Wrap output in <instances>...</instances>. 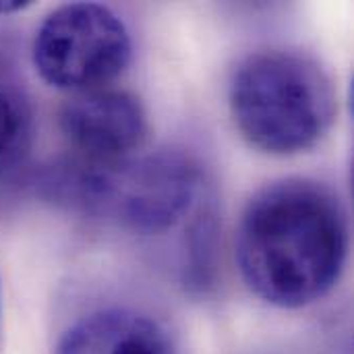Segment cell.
I'll return each mask as SVG.
<instances>
[{"label": "cell", "mask_w": 354, "mask_h": 354, "mask_svg": "<svg viewBox=\"0 0 354 354\" xmlns=\"http://www.w3.org/2000/svg\"><path fill=\"white\" fill-rule=\"evenodd\" d=\"M351 222L340 193L311 176L259 187L234 230V261L245 286L278 309H305L340 282Z\"/></svg>", "instance_id": "1"}, {"label": "cell", "mask_w": 354, "mask_h": 354, "mask_svg": "<svg viewBox=\"0 0 354 354\" xmlns=\"http://www.w3.org/2000/svg\"><path fill=\"white\" fill-rule=\"evenodd\" d=\"M228 106L241 137L278 158L315 149L338 114L330 73L313 56L288 48L247 54L230 77Z\"/></svg>", "instance_id": "2"}, {"label": "cell", "mask_w": 354, "mask_h": 354, "mask_svg": "<svg viewBox=\"0 0 354 354\" xmlns=\"http://www.w3.org/2000/svg\"><path fill=\"white\" fill-rule=\"evenodd\" d=\"M50 354H187L166 303L133 278L89 274L58 307Z\"/></svg>", "instance_id": "3"}, {"label": "cell", "mask_w": 354, "mask_h": 354, "mask_svg": "<svg viewBox=\"0 0 354 354\" xmlns=\"http://www.w3.org/2000/svg\"><path fill=\"white\" fill-rule=\"evenodd\" d=\"M133 58V37L122 17L108 4L68 2L39 23L31 60L54 89L81 93L110 87Z\"/></svg>", "instance_id": "4"}, {"label": "cell", "mask_w": 354, "mask_h": 354, "mask_svg": "<svg viewBox=\"0 0 354 354\" xmlns=\"http://www.w3.org/2000/svg\"><path fill=\"white\" fill-rule=\"evenodd\" d=\"M77 189L85 203L106 205L139 232L172 228L193 203L199 170L191 158L160 151L143 160L95 166L77 160Z\"/></svg>", "instance_id": "5"}, {"label": "cell", "mask_w": 354, "mask_h": 354, "mask_svg": "<svg viewBox=\"0 0 354 354\" xmlns=\"http://www.w3.org/2000/svg\"><path fill=\"white\" fill-rule=\"evenodd\" d=\"M58 129L79 162L114 166L131 160L145 145L149 118L133 91L100 87L64 100L58 110Z\"/></svg>", "instance_id": "6"}, {"label": "cell", "mask_w": 354, "mask_h": 354, "mask_svg": "<svg viewBox=\"0 0 354 354\" xmlns=\"http://www.w3.org/2000/svg\"><path fill=\"white\" fill-rule=\"evenodd\" d=\"M33 108L19 75L0 60V174L17 168L31 149Z\"/></svg>", "instance_id": "7"}, {"label": "cell", "mask_w": 354, "mask_h": 354, "mask_svg": "<svg viewBox=\"0 0 354 354\" xmlns=\"http://www.w3.org/2000/svg\"><path fill=\"white\" fill-rule=\"evenodd\" d=\"M33 2L27 0H0V15H12V12H21L25 8H29Z\"/></svg>", "instance_id": "8"}, {"label": "cell", "mask_w": 354, "mask_h": 354, "mask_svg": "<svg viewBox=\"0 0 354 354\" xmlns=\"http://www.w3.org/2000/svg\"><path fill=\"white\" fill-rule=\"evenodd\" d=\"M0 313H2V301H0Z\"/></svg>", "instance_id": "9"}]
</instances>
